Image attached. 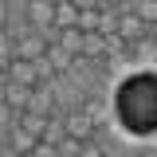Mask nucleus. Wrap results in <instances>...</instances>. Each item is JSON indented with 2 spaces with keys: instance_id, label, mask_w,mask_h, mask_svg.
<instances>
[{
  "instance_id": "obj_1",
  "label": "nucleus",
  "mask_w": 157,
  "mask_h": 157,
  "mask_svg": "<svg viewBox=\"0 0 157 157\" xmlns=\"http://www.w3.org/2000/svg\"><path fill=\"white\" fill-rule=\"evenodd\" d=\"M114 114H118V126L130 137L157 134V71H134L118 82Z\"/></svg>"
},
{
  "instance_id": "obj_2",
  "label": "nucleus",
  "mask_w": 157,
  "mask_h": 157,
  "mask_svg": "<svg viewBox=\"0 0 157 157\" xmlns=\"http://www.w3.org/2000/svg\"><path fill=\"white\" fill-rule=\"evenodd\" d=\"M8 82H12V86H24V90H36L39 67L32 63V59H12V67H8Z\"/></svg>"
},
{
  "instance_id": "obj_3",
  "label": "nucleus",
  "mask_w": 157,
  "mask_h": 157,
  "mask_svg": "<svg viewBox=\"0 0 157 157\" xmlns=\"http://www.w3.org/2000/svg\"><path fill=\"white\" fill-rule=\"evenodd\" d=\"M90 126H94V122H90L86 114H71V118H67V134H63V137L86 141V137H90Z\"/></svg>"
},
{
  "instance_id": "obj_4",
  "label": "nucleus",
  "mask_w": 157,
  "mask_h": 157,
  "mask_svg": "<svg viewBox=\"0 0 157 157\" xmlns=\"http://www.w3.org/2000/svg\"><path fill=\"white\" fill-rule=\"evenodd\" d=\"M118 36H122V39H137V36H141V20H137L134 12L122 16V20H118Z\"/></svg>"
},
{
  "instance_id": "obj_5",
  "label": "nucleus",
  "mask_w": 157,
  "mask_h": 157,
  "mask_svg": "<svg viewBox=\"0 0 157 157\" xmlns=\"http://www.w3.org/2000/svg\"><path fill=\"white\" fill-rule=\"evenodd\" d=\"M12 59H16V47H12V39L4 36V28H0V71H4V75H8Z\"/></svg>"
},
{
  "instance_id": "obj_6",
  "label": "nucleus",
  "mask_w": 157,
  "mask_h": 157,
  "mask_svg": "<svg viewBox=\"0 0 157 157\" xmlns=\"http://www.w3.org/2000/svg\"><path fill=\"white\" fill-rule=\"evenodd\" d=\"M28 16L36 20V24H51V32H55V8H47V4H32Z\"/></svg>"
},
{
  "instance_id": "obj_7",
  "label": "nucleus",
  "mask_w": 157,
  "mask_h": 157,
  "mask_svg": "<svg viewBox=\"0 0 157 157\" xmlns=\"http://www.w3.org/2000/svg\"><path fill=\"white\" fill-rule=\"evenodd\" d=\"M134 16H137V20H157V4H137Z\"/></svg>"
},
{
  "instance_id": "obj_8",
  "label": "nucleus",
  "mask_w": 157,
  "mask_h": 157,
  "mask_svg": "<svg viewBox=\"0 0 157 157\" xmlns=\"http://www.w3.org/2000/svg\"><path fill=\"white\" fill-rule=\"evenodd\" d=\"M153 43H157V32H153Z\"/></svg>"
}]
</instances>
